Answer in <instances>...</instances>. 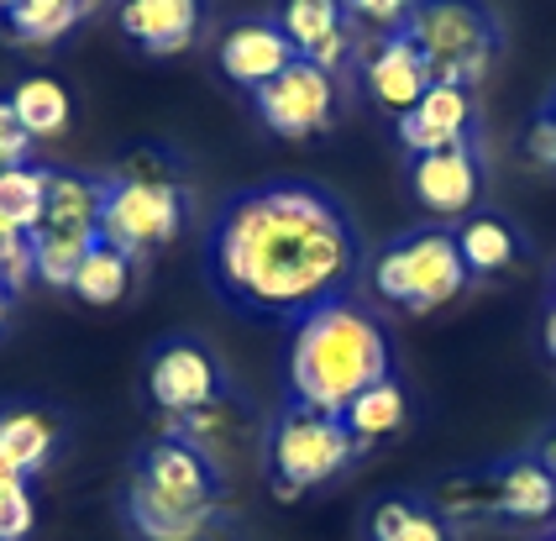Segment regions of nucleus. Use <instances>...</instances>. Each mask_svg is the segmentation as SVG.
Wrapping results in <instances>:
<instances>
[{
	"label": "nucleus",
	"instance_id": "f257e3e1",
	"mask_svg": "<svg viewBox=\"0 0 556 541\" xmlns=\"http://www.w3.org/2000/svg\"><path fill=\"white\" fill-rule=\"evenodd\" d=\"M368 274L346 200L315 179H263L226 194L205 226V285L231 316L294 326L357 294Z\"/></svg>",
	"mask_w": 556,
	"mask_h": 541
},
{
	"label": "nucleus",
	"instance_id": "f03ea898",
	"mask_svg": "<svg viewBox=\"0 0 556 541\" xmlns=\"http://www.w3.org/2000/svg\"><path fill=\"white\" fill-rule=\"evenodd\" d=\"M394 348L357 294L331 300L289 326V400L341 415L363 389L389 379Z\"/></svg>",
	"mask_w": 556,
	"mask_h": 541
},
{
	"label": "nucleus",
	"instance_id": "7ed1b4c3",
	"mask_svg": "<svg viewBox=\"0 0 556 541\" xmlns=\"http://www.w3.org/2000/svg\"><path fill=\"white\" fill-rule=\"evenodd\" d=\"M400 33L420 48L431 85H463V90H478L504 42V27L483 0H415Z\"/></svg>",
	"mask_w": 556,
	"mask_h": 541
},
{
	"label": "nucleus",
	"instance_id": "20e7f679",
	"mask_svg": "<svg viewBox=\"0 0 556 541\" xmlns=\"http://www.w3.org/2000/svg\"><path fill=\"white\" fill-rule=\"evenodd\" d=\"M467 263L457 253V237L452 226H420V231H404L394 237L383 253L368 263V289L383 305H400V311H435L446 300H457L467 289Z\"/></svg>",
	"mask_w": 556,
	"mask_h": 541
},
{
	"label": "nucleus",
	"instance_id": "39448f33",
	"mask_svg": "<svg viewBox=\"0 0 556 541\" xmlns=\"http://www.w3.org/2000/svg\"><path fill=\"white\" fill-rule=\"evenodd\" d=\"M352 457H357V442L346 437L341 415L309 411L300 400L283 405V415L274 420V431L263 442V468H268L274 500H300L305 489L337 478Z\"/></svg>",
	"mask_w": 556,
	"mask_h": 541
},
{
	"label": "nucleus",
	"instance_id": "423d86ee",
	"mask_svg": "<svg viewBox=\"0 0 556 541\" xmlns=\"http://www.w3.org/2000/svg\"><path fill=\"white\" fill-rule=\"evenodd\" d=\"M189 222V194L179 179H126L116 174L100 205V242L142 257L168 248Z\"/></svg>",
	"mask_w": 556,
	"mask_h": 541
},
{
	"label": "nucleus",
	"instance_id": "0eeeda50",
	"mask_svg": "<svg viewBox=\"0 0 556 541\" xmlns=\"http://www.w3.org/2000/svg\"><path fill=\"white\" fill-rule=\"evenodd\" d=\"M148 394L163 415H189L200 405H216L231 389L220 357L200 337H163L148 357Z\"/></svg>",
	"mask_w": 556,
	"mask_h": 541
},
{
	"label": "nucleus",
	"instance_id": "6e6552de",
	"mask_svg": "<svg viewBox=\"0 0 556 541\" xmlns=\"http://www.w3.org/2000/svg\"><path fill=\"white\" fill-rule=\"evenodd\" d=\"M337 79L309 59H294L278 79H268L263 90H252L257 122L278 137H315L337 122Z\"/></svg>",
	"mask_w": 556,
	"mask_h": 541
},
{
	"label": "nucleus",
	"instance_id": "1a4fd4ad",
	"mask_svg": "<svg viewBox=\"0 0 556 541\" xmlns=\"http://www.w3.org/2000/svg\"><path fill=\"white\" fill-rule=\"evenodd\" d=\"M131 483L153 489L163 500H185V505H220V474L216 457L200 446L179 442V437H157L137 452Z\"/></svg>",
	"mask_w": 556,
	"mask_h": 541
},
{
	"label": "nucleus",
	"instance_id": "9d476101",
	"mask_svg": "<svg viewBox=\"0 0 556 541\" xmlns=\"http://www.w3.org/2000/svg\"><path fill=\"white\" fill-rule=\"evenodd\" d=\"M483 190V163H478V142H457L441 153H420L409 163V194L420 200V211H431L441 222H457L478 205Z\"/></svg>",
	"mask_w": 556,
	"mask_h": 541
},
{
	"label": "nucleus",
	"instance_id": "9b49d317",
	"mask_svg": "<svg viewBox=\"0 0 556 541\" xmlns=\"http://www.w3.org/2000/svg\"><path fill=\"white\" fill-rule=\"evenodd\" d=\"M363 68V85H368V96L383 105V111H415L420 96L431 90V68L420 59V48L409 42L404 33H389V37H368V53L357 59Z\"/></svg>",
	"mask_w": 556,
	"mask_h": 541
},
{
	"label": "nucleus",
	"instance_id": "f8f14e48",
	"mask_svg": "<svg viewBox=\"0 0 556 541\" xmlns=\"http://www.w3.org/2000/svg\"><path fill=\"white\" fill-rule=\"evenodd\" d=\"M472 127H478V100L463 85H431L415 111L400 116V142L420 159V153H441V148H457V142H472Z\"/></svg>",
	"mask_w": 556,
	"mask_h": 541
},
{
	"label": "nucleus",
	"instance_id": "ddd939ff",
	"mask_svg": "<svg viewBox=\"0 0 556 541\" xmlns=\"http://www.w3.org/2000/svg\"><path fill=\"white\" fill-rule=\"evenodd\" d=\"M116 22L142 53L174 59L205 27V0H116Z\"/></svg>",
	"mask_w": 556,
	"mask_h": 541
},
{
	"label": "nucleus",
	"instance_id": "4468645a",
	"mask_svg": "<svg viewBox=\"0 0 556 541\" xmlns=\"http://www.w3.org/2000/svg\"><path fill=\"white\" fill-rule=\"evenodd\" d=\"M294 59H300V53H294V42L283 37L278 22H237L216 48V68L231 85H242V90H263V85L278 79Z\"/></svg>",
	"mask_w": 556,
	"mask_h": 541
},
{
	"label": "nucleus",
	"instance_id": "2eb2a0df",
	"mask_svg": "<svg viewBox=\"0 0 556 541\" xmlns=\"http://www.w3.org/2000/svg\"><path fill=\"white\" fill-rule=\"evenodd\" d=\"M220 505H185V500H163L142 483H126V520L142 541H200L216 526Z\"/></svg>",
	"mask_w": 556,
	"mask_h": 541
},
{
	"label": "nucleus",
	"instance_id": "dca6fc26",
	"mask_svg": "<svg viewBox=\"0 0 556 541\" xmlns=\"http://www.w3.org/2000/svg\"><path fill=\"white\" fill-rule=\"evenodd\" d=\"M494 478V515L504 520H530V526H541V520H556V478L530 457H504L498 468H489Z\"/></svg>",
	"mask_w": 556,
	"mask_h": 541
},
{
	"label": "nucleus",
	"instance_id": "f3484780",
	"mask_svg": "<svg viewBox=\"0 0 556 541\" xmlns=\"http://www.w3.org/2000/svg\"><path fill=\"white\" fill-rule=\"evenodd\" d=\"M452 237H457V253H463L472 279H494L504 268H515L520 253H526V237L515 231V222H504L498 211L467 216L463 226H452Z\"/></svg>",
	"mask_w": 556,
	"mask_h": 541
},
{
	"label": "nucleus",
	"instance_id": "a211bd4d",
	"mask_svg": "<svg viewBox=\"0 0 556 541\" xmlns=\"http://www.w3.org/2000/svg\"><path fill=\"white\" fill-rule=\"evenodd\" d=\"M372 541H457V526L441 515V505L415 500V494H389L368 515Z\"/></svg>",
	"mask_w": 556,
	"mask_h": 541
},
{
	"label": "nucleus",
	"instance_id": "6ab92c4d",
	"mask_svg": "<svg viewBox=\"0 0 556 541\" xmlns=\"http://www.w3.org/2000/svg\"><path fill=\"white\" fill-rule=\"evenodd\" d=\"M48 185H53V168L42 163H16V168H0V242L5 237H22L42 226L48 211Z\"/></svg>",
	"mask_w": 556,
	"mask_h": 541
},
{
	"label": "nucleus",
	"instance_id": "aec40b11",
	"mask_svg": "<svg viewBox=\"0 0 556 541\" xmlns=\"http://www.w3.org/2000/svg\"><path fill=\"white\" fill-rule=\"evenodd\" d=\"M100 0H0V27L16 42H53L74 33Z\"/></svg>",
	"mask_w": 556,
	"mask_h": 541
},
{
	"label": "nucleus",
	"instance_id": "412c9836",
	"mask_svg": "<svg viewBox=\"0 0 556 541\" xmlns=\"http://www.w3.org/2000/svg\"><path fill=\"white\" fill-rule=\"evenodd\" d=\"M105 190H111V179H100V174H63V168H53L42 226L94 231V237H100V205H105Z\"/></svg>",
	"mask_w": 556,
	"mask_h": 541
},
{
	"label": "nucleus",
	"instance_id": "4be33fe9",
	"mask_svg": "<svg viewBox=\"0 0 556 541\" xmlns=\"http://www.w3.org/2000/svg\"><path fill=\"white\" fill-rule=\"evenodd\" d=\"M404 415H409L404 383L383 379V383H372V389H363V394L341 411V426H346V437H352V442H357V452H363V446L389 442V437L404 426Z\"/></svg>",
	"mask_w": 556,
	"mask_h": 541
},
{
	"label": "nucleus",
	"instance_id": "5701e85b",
	"mask_svg": "<svg viewBox=\"0 0 556 541\" xmlns=\"http://www.w3.org/2000/svg\"><path fill=\"white\" fill-rule=\"evenodd\" d=\"M131 268H137V257H126L122 248H111V242H94L68 289H74L85 305H122L126 294H131Z\"/></svg>",
	"mask_w": 556,
	"mask_h": 541
},
{
	"label": "nucleus",
	"instance_id": "b1692460",
	"mask_svg": "<svg viewBox=\"0 0 556 541\" xmlns=\"http://www.w3.org/2000/svg\"><path fill=\"white\" fill-rule=\"evenodd\" d=\"M11 105H16V122L27 127V137H59L68 127V116H74V100L63 90L59 79H48V74H31L22 79L16 90H11Z\"/></svg>",
	"mask_w": 556,
	"mask_h": 541
},
{
	"label": "nucleus",
	"instance_id": "393cba45",
	"mask_svg": "<svg viewBox=\"0 0 556 541\" xmlns=\"http://www.w3.org/2000/svg\"><path fill=\"white\" fill-rule=\"evenodd\" d=\"M94 231H63V226H37L31 231V263H37V279L53 289H68L74 285V274H79V263L90 253Z\"/></svg>",
	"mask_w": 556,
	"mask_h": 541
},
{
	"label": "nucleus",
	"instance_id": "a878e982",
	"mask_svg": "<svg viewBox=\"0 0 556 541\" xmlns=\"http://www.w3.org/2000/svg\"><path fill=\"white\" fill-rule=\"evenodd\" d=\"M53 442H59V431H53V420L37 411H5L0 415V452L22 468V478H31L48 457H53Z\"/></svg>",
	"mask_w": 556,
	"mask_h": 541
},
{
	"label": "nucleus",
	"instance_id": "bb28decb",
	"mask_svg": "<svg viewBox=\"0 0 556 541\" xmlns=\"http://www.w3.org/2000/svg\"><path fill=\"white\" fill-rule=\"evenodd\" d=\"M278 27L294 42V53L309 59L320 42H331L346 27V11H341V0H283L278 5Z\"/></svg>",
	"mask_w": 556,
	"mask_h": 541
},
{
	"label": "nucleus",
	"instance_id": "cd10ccee",
	"mask_svg": "<svg viewBox=\"0 0 556 541\" xmlns=\"http://www.w3.org/2000/svg\"><path fill=\"white\" fill-rule=\"evenodd\" d=\"M346 22L368 37H389L404 27V16L415 11V0H341Z\"/></svg>",
	"mask_w": 556,
	"mask_h": 541
},
{
	"label": "nucleus",
	"instance_id": "c85d7f7f",
	"mask_svg": "<svg viewBox=\"0 0 556 541\" xmlns=\"http://www.w3.org/2000/svg\"><path fill=\"white\" fill-rule=\"evenodd\" d=\"M31 279H37V263H31V237H27V231H22V237H5V242H0V289L16 300Z\"/></svg>",
	"mask_w": 556,
	"mask_h": 541
},
{
	"label": "nucleus",
	"instance_id": "c756f323",
	"mask_svg": "<svg viewBox=\"0 0 556 541\" xmlns=\"http://www.w3.org/2000/svg\"><path fill=\"white\" fill-rule=\"evenodd\" d=\"M37 520L27 483H0V541H22Z\"/></svg>",
	"mask_w": 556,
	"mask_h": 541
},
{
	"label": "nucleus",
	"instance_id": "7c9ffc66",
	"mask_svg": "<svg viewBox=\"0 0 556 541\" xmlns=\"http://www.w3.org/2000/svg\"><path fill=\"white\" fill-rule=\"evenodd\" d=\"M27 153H31L27 127L16 122V105H11V96H0V168L27 163Z\"/></svg>",
	"mask_w": 556,
	"mask_h": 541
},
{
	"label": "nucleus",
	"instance_id": "2f4dec72",
	"mask_svg": "<svg viewBox=\"0 0 556 541\" xmlns=\"http://www.w3.org/2000/svg\"><path fill=\"white\" fill-rule=\"evenodd\" d=\"M526 153H530V163H541V168H556V122L546 116V111H541V116L530 122Z\"/></svg>",
	"mask_w": 556,
	"mask_h": 541
},
{
	"label": "nucleus",
	"instance_id": "473e14b6",
	"mask_svg": "<svg viewBox=\"0 0 556 541\" xmlns=\"http://www.w3.org/2000/svg\"><path fill=\"white\" fill-rule=\"evenodd\" d=\"M530 457H535V463H541V468L556 478V426L546 431V437H541V442H535V452H530Z\"/></svg>",
	"mask_w": 556,
	"mask_h": 541
},
{
	"label": "nucleus",
	"instance_id": "72a5a7b5",
	"mask_svg": "<svg viewBox=\"0 0 556 541\" xmlns=\"http://www.w3.org/2000/svg\"><path fill=\"white\" fill-rule=\"evenodd\" d=\"M0 483H27V478H22V468H16L5 452H0Z\"/></svg>",
	"mask_w": 556,
	"mask_h": 541
},
{
	"label": "nucleus",
	"instance_id": "f704fd0d",
	"mask_svg": "<svg viewBox=\"0 0 556 541\" xmlns=\"http://www.w3.org/2000/svg\"><path fill=\"white\" fill-rule=\"evenodd\" d=\"M541 337H546V352L556 357V305L546 311V326H541Z\"/></svg>",
	"mask_w": 556,
	"mask_h": 541
},
{
	"label": "nucleus",
	"instance_id": "c9c22d12",
	"mask_svg": "<svg viewBox=\"0 0 556 541\" xmlns=\"http://www.w3.org/2000/svg\"><path fill=\"white\" fill-rule=\"evenodd\" d=\"M11 316V294H5V289H0V320Z\"/></svg>",
	"mask_w": 556,
	"mask_h": 541
},
{
	"label": "nucleus",
	"instance_id": "e433bc0d",
	"mask_svg": "<svg viewBox=\"0 0 556 541\" xmlns=\"http://www.w3.org/2000/svg\"><path fill=\"white\" fill-rule=\"evenodd\" d=\"M546 116H552V122H556V90H552V100H546Z\"/></svg>",
	"mask_w": 556,
	"mask_h": 541
},
{
	"label": "nucleus",
	"instance_id": "4c0bfd02",
	"mask_svg": "<svg viewBox=\"0 0 556 541\" xmlns=\"http://www.w3.org/2000/svg\"><path fill=\"white\" fill-rule=\"evenodd\" d=\"M552 541H556V537H552Z\"/></svg>",
	"mask_w": 556,
	"mask_h": 541
}]
</instances>
